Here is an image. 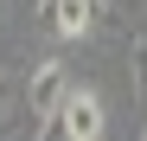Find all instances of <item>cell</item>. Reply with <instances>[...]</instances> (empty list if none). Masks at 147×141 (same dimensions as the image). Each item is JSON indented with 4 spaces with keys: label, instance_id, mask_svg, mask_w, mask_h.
Returning <instances> with one entry per match:
<instances>
[{
    "label": "cell",
    "instance_id": "cell-1",
    "mask_svg": "<svg viewBox=\"0 0 147 141\" xmlns=\"http://www.w3.org/2000/svg\"><path fill=\"white\" fill-rule=\"evenodd\" d=\"M70 64L64 58H45L32 64V77H26V109H32V122H58V109L70 103Z\"/></svg>",
    "mask_w": 147,
    "mask_h": 141
},
{
    "label": "cell",
    "instance_id": "cell-2",
    "mask_svg": "<svg viewBox=\"0 0 147 141\" xmlns=\"http://www.w3.org/2000/svg\"><path fill=\"white\" fill-rule=\"evenodd\" d=\"M38 19H45L64 45H77V39H90V32H96L102 0H38Z\"/></svg>",
    "mask_w": 147,
    "mask_h": 141
},
{
    "label": "cell",
    "instance_id": "cell-3",
    "mask_svg": "<svg viewBox=\"0 0 147 141\" xmlns=\"http://www.w3.org/2000/svg\"><path fill=\"white\" fill-rule=\"evenodd\" d=\"M102 96L96 90H70V103L58 109V135L64 141H102Z\"/></svg>",
    "mask_w": 147,
    "mask_h": 141
},
{
    "label": "cell",
    "instance_id": "cell-4",
    "mask_svg": "<svg viewBox=\"0 0 147 141\" xmlns=\"http://www.w3.org/2000/svg\"><path fill=\"white\" fill-rule=\"evenodd\" d=\"M128 77H134V96L147 103V32H141V39L128 45Z\"/></svg>",
    "mask_w": 147,
    "mask_h": 141
},
{
    "label": "cell",
    "instance_id": "cell-5",
    "mask_svg": "<svg viewBox=\"0 0 147 141\" xmlns=\"http://www.w3.org/2000/svg\"><path fill=\"white\" fill-rule=\"evenodd\" d=\"M26 103V83H19V70H0V122Z\"/></svg>",
    "mask_w": 147,
    "mask_h": 141
}]
</instances>
